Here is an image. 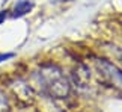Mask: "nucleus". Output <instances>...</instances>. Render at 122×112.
Returning <instances> with one entry per match:
<instances>
[{"mask_svg": "<svg viewBox=\"0 0 122 112\" xmlns=\"http://www.w3.org/2000/svg\"><path fill=\"white\" fill-rule=\"evenodd\" d=\"M41 83L50 94H53L56 97H63L69 91L68 80L63 77L60 70L56 67H48V68L42 70L41 71Z\"/></svg>", "mask_w": 122, "mask_h": 112, "instance_id": "f257e3e1", "label": "nucleus"}, {"mask_svg": "<svg viewBox=\"0 0 122 112\" xmlns=\"http://www.w3.org/2000/svg\"><path fill=\"white\" fill-rule=\"evenodd\" d=\"M32 8H33V3L30 2V0H20L15 8H14V17H23L26 15L27 12L32 11Z\"/></svg>", "mask_w": 122, "mask_h": 112, "instance_id": "7ed1b4c3", "label": "nucleus"}, {"mask_svg": "<svg viewBox=\"0 0 122 112\" xmlns=\"http://www.w3.org/2000/svg\"><path fill=\"white\" fill-rule=\"evenodd\" d=\"M11 111V106H9V100L5 91L0 88V112H9Z\"/></svg>", "mask_w": 122, "mask_h": 112, "instance_id": "20e7f679", "label": "nucleus"}, {"mask_svg": "<svg viewBox=\"0 0 122 112\" xmlns=\"http://www.w3.org/2000/svg\"><path fill=\"white\" fill-rule=\"evenodd\" d=\"M5 18H6V11H0V24L5 21Z\"/></svg>", "mask_w": 122, "mask_h": 112, "instance_id": "423d86ee", "label": "nucleus"}, {"mask_svg": "<svg viewBox=\"0 0 122 112\" xmlns=\"http://www.w3.org/2000/svg\"><path fill=\"white\" fill-rule=\"evenodd\" d=\"M97 65H98V70L101 71V74L104 76V79L110 85L122 90V71L116 65H113L112 62H109L106 59L97 61Z\"/></svg>", "mask_w": 122, "mask_h": 112, "instance_id": "f03ea898", "label": "nucleus"}, {"mask_svg": "<svg viewBox=\"0 0 122 112\" xmlns=\"http://www.w3.org/2000/svg\"><path fill=\"white\" fill-rule=\"evenodd\" d=\"M11 58H14V53H0V62H3L6 59H11Z\"/></svg>", "mask_w": 122, "mask_h": 112, "instance_id": "39448f33", "label": "nucleus"}]
</instances>
